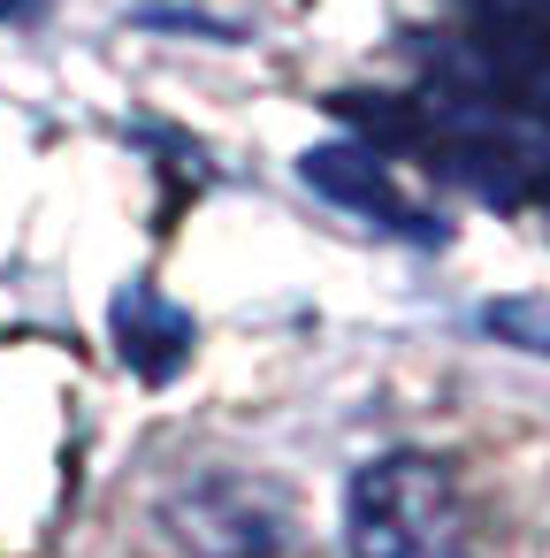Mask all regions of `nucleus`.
I'll return each instance as SVG.
<instances>
[{"label": "nucleus", "instance_id": "nucleus-1", "mask_svg": "<svg viewBox=\"0 0 550 558\" xmlns=\"http://www.w3.org/2000/svg\"><path fill=\"white\" fill-rule=\"evenodd\" d=\"M428 93L550 131V0H459V32L436 54Z\"/></svg>", "mask_w": 550, "mask_h": 558}, {"label": "nucleus", "instance_id": "nucleus-2", "mask_svg": "<svg viewBox=\"0 0 550 558\" xmlns=\"http://www.w3.org/2000/svg\"><path fill=\"white\" fill-rule=\"evenodd\" d=\"M352 558H474V520L459 474L428 451H382L344 489Z\"/></svg>", "mask_w": 550, "mask_h": 558}, {"label": "nucleus", "instance_id": "nucleus-3", "mask_svg": "<svg viewBox=\"0 0 550 558\" xmlns=\"http://www.w3.org/2000/svg\"><path fill=\"white\" fill-rule=\"evenodd\" d=\"M161 520L192 558H268L291 527L283 497L268 482H245V474H207V482L176 489L161 505Z\"/></svg>", "mask_w": 550, "mask_h": 558}, {"label": "nucleus", "instance_id": "nucleus-4", "mask_svg": "<svg viewBox=\"0 0 550 558\" xmlns=\"http://www.w3.org/2000/svg\"><path fill=\"white\" fill-rule=\"evenodd\" d=\"M298 177H306V192L337 199L344 215H359V222H375V230H390V238H405L420 253H443V238H451V222L436 207H420L413 192H398L390 161L367 154V146H314L298 161Z\"/></svg>", "mask_w": 550, "mask_h": 558}, {"label": "nucleus", "instance_id": "nucleus-5", "mask_svg": "<svg viewBox=\"0 0 550 558\" xmlns=\"http://www.w3.org/2000/svg\"><path fill=\"white\" fill-rule=\"evenodd\" d=\"M108 329H115V352H123V367H131L138 383H176L184 360H192V344H199L192 314H184L176 299H161L154 283H123Z\"/></svg>", "mask_w": 550, "mask_h": 558}, {"label": "nucleus", "instance_id": "nucleus-6", "mask_svg": "<svg viewBox=\"0 0 550 558\" xmlns=\"http://www.w3.org/2000/svg\"><path fill=\"white\" fill-rule=\"evenodd\" d=\"M481 329H489L497 344H512V352H535V360H550V299H535V291L489 299V306H481Z\"/></svg>", "mask_w": 550, "mask_h": 558}, {"label": "nucleus", "instance_id": "nucleus-7", "mask_svg": "<svg viewBox=\"0 0 550 558\" xmlns=\"http://www.w3.org/2000/svg\"><path fill=\"white\" fill-rule=\"evenodd\" d=\"M47 0H0V24H39Z\"/></svg>", "mask_w": 550, "mask_h": 558}]
</instances>
